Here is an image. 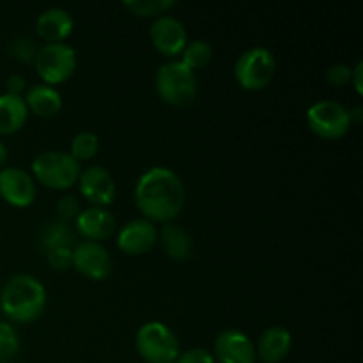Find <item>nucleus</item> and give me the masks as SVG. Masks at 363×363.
Wrapping results in <instances>:
<instances>
[{
  "mask_svg": "<svg viewBox=\"0 0 363 363\" xmlns=\"http://www.w3.org/2000/svg\"><path fill=\"white\" fill-rule=\"evenodd\" d=\"M99 151V137L94 131H80L71 140L69 155L73 156L77 162H84V160H91L98 155Z\"/></svg>",
  "mask_w": 363,
  "mask_h": 363,
  "instance_id": "nucleus-24",
  "label": "nucleus"
},
{
  "mask_svg": "<svg viewBox=\"0 0 363 363\" xmlns=\"http://www.w3.org/2000/svg\"><path fill=\"white\" fill-rule=\"evenodd\" d=\"M181 55H183L181 62L186 67H190L191 71L202 69V67H206L211 62L213 46L206 39H194V41L186 43Z\"/></svg>",
  "mask_w": 363,
  "mask_h": 363,
  "instance_id": "nucleus-22",
  "label": "nucleus"
},
{
  "mask_svg": "<svg viewBox=\"0 0 363 363\" xmlns=\"http://www.w3.org/2000/svg\"><path fill=\"white\" fill-rule=\"evenodd\" d=\"M123 6L137 16H162L177 6L176 0H124Z\"/></svg>",
  "mask_w": 363,
  "mask_h": 363,
  "instance_id": "nucleus-23",
  "label": "nucleus"
},
{
  "mask_svg": "<svg viewBox=\"0 0 363 363\" xmlns=\"http://www.w3.org/2000/svg\"><path fill=\"white\" fill-rule=\"evenodd\" d=\"M155 87L160 98L174 106H186L195 99L199 82L195 71L181 60H169L158 67L155 74Z\"/></svg>",
  "mask_w": 363,
  "mask_h": 363,
  "instance_id": "nucleus-3",
  "label": "nucleus"
},
{
  "mask_svg": "<svg viewBox=\"0 0 363 363\" xmlns=\"http://www.w3.org/2000/svg\"><path fill=\"white\" fill-rule=\"evenodd\" d=\"M27 87V80H25L23 74H9L6 80V89H7V94H14V96H21V92L25 91Z\"/></svg>",
  "mask_w": 363,
  "mask_h": 363,
  "instance_id": "nucleus-31",
  "label": "nucleus"
},
{
  "mask_svg": "<svg viewBox=\"0 0 363 363\" xmlns=\"http://www.w3.org/2000/svg\"><path fill=\"white\" fill-rule=\"evenodd\" d=\"M46 261L57 272H64L73 266V248H55L46 252Z\"/></svg>",
  "mask_w": 363,
  "mask_h": 363,
  "instance_id": "nucleus-29",
  "label": "nucleus"
},
{
  "mask_svg": "<svg viewBox=\"0 0 363 363\" xmlns=\"http://www.w3.org/2000/svg\"><path fill=\"white\" fill-rule=\"evenodd\" d=\"M20 351V337L14 326L7 321H0V362H9Z\"/></svg>",
  "mask_w": 363,
  "mask_h": 363,
  "instance_id": "nucleus-25",
  "label": "nucleus"
},
{
  "mask_svg": "<svg viewBox=\"0 0 363 363\" xmlns=\"http://www.w3.org/2000/svg\"><path fill=\"white\" fill-rule=\"evenodd\" d=\"M158 241H162L163 250L172 261L183 262L191 257L194 240L183 227L176 225V223H163L162 229L158 230Z\"/></svg>",
  "mask_w": 363,
  "mask_h": 363,
  "instance_id": "nucleus-19",
  "label": "nucleus"
},
{
  "mask_svg": "<svg viewBox=\"0 0 363 363\" xmlns=\"http://www.w3.org/2000/svg\"><path fill=\"white\" fill-rule=\"evenodd\" d=\"M80 201H78L77 195L66 194L62 197H59V201H57V215H59V220H62V222L74 220L80 215Z\"/></svg>",
  "mask_w": 363,
  "mask_h": 363,
  "instance_id": "nucleus-27",
  "label": "nucleus"
},
{
  "mask_svg": "<svg viewBox=\"0 0 363 363\" xmlns=\"http://www.w3.org/2000/svg\"><path fill=\"white\" fill-rule=\"evenodd\" d=\"M6 160H7V147L6 144L0 140V169H2V165L6 163Z\"/></svg>",
  "mask_w": 363,
  "mask_h": 363,
  "instance_id": "nucleus-34",
  "label": "nucleus"
},
{
  "mask_svg": "<svg viewBox=\"0 0 363 363\" xmlns=\"http://www.w3.org/2000/svg\"><path fill=\"white\" fill-rule=\"evenodd\" d=\"M25 105L28 112L39 117H53L62 108V94L55 87L46 84H35L25 92Z\"/></svg>",
  "mask_w": 363,
  "mask_h": 363,
  "instance_id": "nucleus-18",
  "label": "nucleus"
},
{
  "mask_svg": "<svg viewBox=\"0 0 363 363\" xmlns=\"http://www.w3.org/2000/svg\"><path fill=\"white\" fill-rule=\"evenodd\" d=\"M149 35L155 48L165 57L179 55L188 43L186 27L172 14H162L156 18L149 28Z\"/></svg>",
  "mask_w": 363,
  "mask_h": 363,
  "instance_id": "nucleus-11",
  "label": "nucleus"
},
{
  "mask_svg": "<svg viewBox=\"0 0 363 363\" xmlns=\"http://www.w3.org/2000/svg\"><path fill=\"white\" fill-rule=\"evenodd\" d=\"M174 363H215V358L204 347H191L179 353Z\"/></svg>",
  "mask_w": 363,
  "mask_h": 363,
  "instance_id": "nucleus-30",
  "label": "nucleus"
},
{
  "mask_svg": "<svg viewBox=\"0 0 363 363\" xmlns=\"http://www.w3.org/2000/svg\"><path fill=\"white\" fill-rule=\"evenodd\" d=\"M11 53H13L18 60H21V62H30V60H34L35 53H38V46H35L32 38L20 35V38L11 41Z\"/></svg>",
  "mask_w": 363,
  "mask_h": 363,
  "instance_id": "nucleus-26",
  "label": "nucleus"
},
{
  "mask_svg": "<svg viewBox=\"0 0 363 363\" xmlns=\"http://www.w3.org/2000/svg\"><path fill=\"white\" fill-rule=\"evenodd\" d=\"M277 71V59L272 50L252 46L238 57L234 64L236 82L247 91H261L268 87Z\"/></svg>",
  "mask_w": 363,
  "mask_h": 363,
  "instance_id": "nucleus-6",
  "label": "nucleus"
},
{
  "mask_svg": "<svg viewBox=\"0 0 363 363\" xmlns=\"http://www.w3.org/2000/svg\"><path fill=\"white\" fill-rule=\"evenodd\" d=\"M135 347L147 363H174L181 347L176 333L162 321H149L138 328Z\"/></svg>",
  "mask_w": 363,
  "mask_h": 363,
  "instance_id": "nucleus-5",
  "label": "nucleus"
},
{
  "mask_svg": "<svg viewBox=\"0 0 363 363\" xmlns=\"http://www.w3.org/2000/svg\"><path fill=\"white\" fill-rule=\"evenodd\" d=\"M307 124L318 137L337 140L350 131V110L333 99H321L308 106Z\"/></svg>",
  "mask_w": 363,
  "mask_h": 363,
  "instance_id": "nucleus-8",
  "label": "nucleus"
},
{
  "mask_svg": "<svg viewBox=\"0 0 363 363\" xmlns=\"http://www.w3.org/2000/svg\"><path fill=\"white\" fill-rule=\"evenodd\" d=\"M0 291H2V286H0Z\"/></svg>",
  "mask_w": 363,
  "mask_h": 363,
  "instance_id": "nucleus-35",
  "label": "nucleus"
},
{
  "mask_svg": "<svg viewBox=\"0 0 363 363\" xmlns=\"http://www.w3.org/2000/svg\"><path fill=\"white\" fill-rule=\"evenodd\" d=\"M0 197L14 208H28L35 201V181L21 167L0 170Z\"/></svg>",
  "mask_w": 363,
  "mask_h": 363,
  "instance_id": "nucleus-12",
  "label": "nucleus"
},
{
  "mask_svg": "<svg viewBox=\"0 0 363 363\" xmlns=\"http://www.w3.org/2000/svg\"><path fill=\"white\" fill-rule=\"evenodd\" d=\"M74 227L87 241L101 243L103 240H108L116 233L117 222L116 216L106 208L91 206L87 209H82L80 215L74 218Z\"/></svg>",
  "mask_w": 363,
  "mask_h": 363,
  "instance_id": "nucleus-15",
  "label": "nucleus"
},
{
  "mask_svg": "<svg viewBox=\"0 0 363 363\" xmlns=\"http://www.w3.org/2000/svg\"><path fill=\"white\" fill-rule=\"evenodd\" d=\"M362 74H363V62H362V60H358L357 66L353 67V73H351V84L354 85V89H357L358 94H362V92H363Z\"/></svg>",
  "mask_w": 363,
  "mask_h": 363,
  "instance_id": "nucleus-32",
  "label": "nucleus"
},
{
  "mask_svg": "<svg viewBox=\"0 0 363 363\" xmlns=\"http://www.w3.org/2000/svg\"><path fill=\"white\" fill-rule=\"evenodd\" d=\"M293 347V333L284 326H269L259 337L255 357L262 363L282 362Z\"/></svg>",
  "mask_w": 363,
  "mask_h": 363,
  "instance_id": "nucleus-16",
  "label": "nucleus"
},
{
  "mask_svg": "<svg viewBox=\"0 0 363 363\" xmlns=\"http://www.w3.org/2000/svg\"><path fill=\"white\" fill-rule=\"evenodd\" d=\"M34 66L43 84L59 85L71 78L77 69V52L67 43H46L39 46Z\"/></svg>",
  "mask_w": 363,
  "mask_h": 363,
  "instance_id": "nucleus-7",
  "label": "nucleus"
},
{
  "mask_svg": "<svg viewBox=\"0 0 363 363\" xmlns=\"http://www.w3.org/2000/svg\"><path fill=\"white\" fill-rule=\"evenodd\" d=\"M184 184L169 167H151L145 170L135 186V204L144 218L152 223H170L183 211Z\"/></svg>",
  "mask_w": 363,
  "mask_h": 363,
  "instance_id": "nucleus-1",
  "label": "nucleus"
},
{
  "mask_svg": "<svg viewBox=\"0 0 363 363\" xmlns=\"http://www.w3.org/2000/svg\"><path fill=\"white\" fill-rule=\"evenodd\" d=\"M74 20L62 7H48L35 20V30L46 43H62L73 32Z\"/></svg>",
  "mask_w": 363,
  "mask_h": 363,
  "instance_id": "nucleus-17",
  "label": "nucleus"
},
{
  "mask_svg": "<svg viewBox=\"0 0 363 363\" xmlns=\"http://www.w3.org/2000/svg\"><path fill=\"white\" fill-rule=\"evenodd\" d=\"M156 243H158L156 223L144 216L126 222L117 233V247L128 255L147 254Z\"/></svg>",
  "mask_w": 363,
  "mask_h": 363,
  "instance_id": "nucleus-14",
  "label": "nucleus"
},
{
  "mask_svg": "<svg viewBox=\"0 0 363 363\" xmlns=\"http://www.w3.org/2000/svg\"><path fill=\"white\" fill-rule=\"evenodd\" d=\"M351 73H353V67L347 66V64H332V66L326 69V82H328L332 87H344V85L351 84Z\"/></svg>",
  "mask_w": 363,
  "mask_h": 363,
  "instance_id": "nucleus-28",
  "label": "nucleus"
},
{
  "mask_svg": "<svg viewBox=\"0 0 363 363\" xmlns=\"http://www.w3.org/2000/svg\"><path fill=\"white\" fill-rule=\"evenodd\" d=\"M213 358L218 363H255L257 360L250 337L234 328H227L216 335Z\"/></svg>",
  "mask_w": 363,
  "mask_h": 363,
  "instance_id": "nucleus-13",
  "label": "nucleus"
},
{
  "mask_svg": "<svg viewBox=\"0 0 363 363\" xmlns=\"http://www.w3.org/2000/svg\"><path fill=\"white\" fill-rule=\"evenodd\" d=\"M74 245H77V236L67 222L55 220V222H50L43 230L41 247L45 252L55 250V248H73Z\"/></svg>",
  "mask_w": 363,
  "mask_h": 363,
  "instance_id": "nucleus-21",
  "label": "nucleus"
},
{
  "mask_svg": "<svg viewBox=\"0 0 363 363\" xmlns=\"http://www.w3.org/2000/svg\"><path fill=\"white\" fill-rule=\"evenodd\" d=\"M28 119V108L23 96L0 94V135L16 133Z\"/></svg>",
  "mask_w": 363,
  "mask_h": 363,
  "instance_id": "nucleus-20",
  "label": "nucleus"
},
{
  "mask_svg": "<svg viewBox=\"0 0 363 363\" xmlns=\"http://www.w3.org/2000/svg\"><path fill=\"white\" fill-rule=\"evenodd\" d=\"M46 289L35 277L20 273L4 284L0 291V307L14 323H32L46 308Z\"/></svg>",
  "mask_w": 363,
  "mask_h": 363,
  "instance_id": "nucleus-2",
  "label": "nucleus"
},
{
  "mask_svg": "<svg viewBox=\"0 0 363 363\" xmlns=\"http://www.w3.org/2000/svg\"><path fill=\"white\" fill-rule=\"evenodd\" d=\"M80 172V162H77L66 151L50 149V151L39 152L32 160V174L38 179V183H41L46 188H52V190L71 188L78 183Z\"/></svg>",
  "mask_w": 363,
  "mask_h": 363,
  "instance_id": "nucleus-4",
  "label": "nucleus"
},
{
  "mask_svg": "<svg viewBox=\"0 0 363 363\" xmlns=\"http://www.w3.org/2000/svg\"><path fill=\"white\" fill-rule=\"evenodd\" d=\"M362 112H363L362 106H354V108L350 110L351 124H353V123H360V121H362Z\"/></svg>",
  "mask_w": 363,
  "mask_h": 363,
  "instance_id": "nucleus-33",
  "label": "nucleus"
},
{
  "mask_svg": "<svg viewBox=\"0 0 363 363\" xmlns=\"http://www.w3.org/2000/svg\"><path fill=\"white\" fill-rule=\"evenodd\" d=\"M73 268L92 280H103L112 272V257L98 241H77L73 247Z\"/></svg>",
  "mask_w": 363,
  "mask_h": 363,
  "instance_id": "nucleus-9",
  "label": "nucleus"
},
{
  "mask_svg": "<svg viewBox=\"0 0 363 363\" xmlns=\"http://www.w3.org/2000/svg\"><path fill=\"white\" fill-rule=\"evenodd\" d=\"M80 194L85 201L96 208H106L113 202L117 194L116 179L103 165H91L84 169L78 177Z\"/></svg>",
  "mask_w": 363,
  "mask_h": 363,
  "instance_id": "nucleus-10",
  "label": "nucleus"
}]
</instances>
